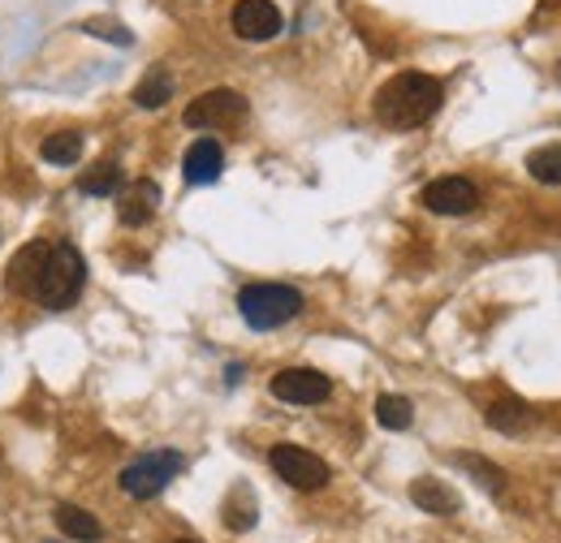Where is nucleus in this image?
<instances>
[{
	"mask_svg": "<svg viewBox=\"0 0 561 543\" xmlns=\"http://www.w3.org/2000/svg\"><path fill=\"white\" fill-rule=\"evenodd\" d=\"M82 285H87V264L61 238L26 242L9 259V289L39 302L44 311H70L82 298Z\"/></svg>",
	"mask_w": 561,
	"mask_h": 543,
	"instance_id": "1",
	"label": "nucleus"
},
{
	"mask_svg": "<svg viewBox=\"0 0 561 543\" xmlns=\"http://www.w3.org/2000/svg\"><path fill=\"white\" fill-rule=\"evenodd\" d=\"M440 100H445V86H440L432 73L407 69V73L389 78V82L376 91L371 108H376V117H380L389 130H415V126L436 117Z\"/></svg>",
	"mask_w": 561,
	"mask_h": 543,
	"instance_id": "2",
	"label": "nucleus"
},
{
	"mask_svg": "<svg viewBox=\"0 0 561 543\" xmlns=\"http://www.w3.org/2000/svg\"><path fill=\"white\" fill-rule=\"evenodd\" d=\"M238 311L255 333H273L302 311V293L294 285H247L238 293Z\"/></svg>",
	"mask_w": 561,
	"mask_h": 543,
	"instance_id": "3",
	"label": "nucleus"
},
{
	"mask_svg": "<svg viewBox=\"0 0 561 543\" xmlns=\"http://www.w3.org/2000/svg\"><path fill=\"white\" fill-rule=\"evenodd\" d=\"M186 462H182V453H173V449H156V453H142L139 462H130L126 471H122V492L126 496H135V500H151V496H160L173 475L182 471Z\"/></svg>",
	"mask_w": 561,
	"mask_h": 543,
	"instance_id": "4",
	"label": "nucleus"
},
{
	"mask_svg": "<svg viewBox=\"0 0 561 543\" xmlns=\"http://www.w3.org/2000/svg\"><path fill=\"white\" fill-rule=\"evenodd\" d=\"M242 117H247V100L238 91H225V86L199 95V100H191L186 113H182V122L191 130H225V126H233Z\"/></svg>",
	"mask_w": 561,
	"mask_h": 543,
	"instance_id": "5",
	"label": "nucleus"
},
{
	"mask_svg": "<svg viewBox=\"0 0 561 543\" xmlns=\"http://www.w3.org/2000/svg\"><path fill=\"white\" fill-rule=\"evenodd\" d=\"M268 462H273V471H277L289 487H298V492H316V487H324V483H329V462H324V458H316L311 449L277 444V449L268 453Z\"/></svg>",
	"mask_w": 561,
	"mask_h": 543,
	"instance_id": "6",
	"label": "nucleus"
},
{
	"mask_svg": "<svg viewBox=\"0 0 561 543\" xmlns=\"http://www.w3.org/2000/svg\"><path fill=\"white\" fill-rule=\"evenodd\" d=\"M329 393H333V380L311 367H289V371L273 376V397L289 402V406H320V402H329Z\"/></svg>",
	"mask_w": 561,
	"mask_h": 543,
	"instance_id": "7",
	"label": "nucleus"
},
{
	"mask_svg": "<svg viewBox=\"0 0 561 543\" xmlns=\"http://www.w3.org/2000/svg\"><path fill=\"white\" fill-rule=\"evenodd\" d=\"M229 22H233V35L247 44H264L280 35V9L273 0H238Z\"/></svg>",
	"mask_w": 561,
	"mask_h": 543,
	"instance_id": "8",
	"label": "nucleus"
},
{
	"mask_svg": "<svg viewBox=\"0 0 561 543\" xmlns=\"http://www.w3.org/2000/svg\"><path fill=\"white\" fill-rule=\"evenodd\" d=\"M423 207L436 216H467L480 207V190L467 177H436L423 186Z\"/></svg>",
	"mask_w": 561,
	"mask_h": 543,
	"instance_id": "9",
	"label": "nucleus"
},
{
	"mask_svg": "<svg viewBox=\"0 0 561 543\" xmlns=\"http://www.w3.org/2000/svg\"><path fill=\"white\" fill-rule=\"evenodd\" d=\"M220 169H225V151H220L216 138L191 142V151H186V160H182V177H186L191 186H211V182L220 177Z\"/></svg>",
	"mask_w": 561,
	"mask_h": 543,
	"instance_id": "10",
	"label": "nucleus"
},
{
	"mask_svg": "<svg viewBox=\"0 0 561 543\" xmlns=\"http://www.w3.org/2000/svg\"><path fill=\"white\" fill-rule=\"evenodd\" d=\"M156 207H160V186L156 182H130L117 199V220L126 229H142L156 216Z\"/></svg>",
	"mask_w": 561,
	"mask_h": 543,
	"instance_id": "11",
	"label": "nucleus"
},
{
	"mask_svg": "<svg viewBox=\"0 0 561 543\" xmlns=\"http://www.w3.org/2000/svg\"><path fill=\"white\" fill-rule=\"evenodd\" d=\"M411 500L427 509V513H454L458 509V492H449L445 483H436V478H415L411 483Z\"/></svg>",
	"mask_w": 561,
	"mask_h": 543,
	"instance_id": "12",
	"label": "nucleus"
},
{
	"mask_svg": "<svg viewBox=\"0 0 561 543\" xmlns=\"http://www.w3.org/2000/svg\"><path fill=\"white\" fill-rule=\"evenodd\" d=\"M78 190H82V195H95V199L117 195V190H122V169H117V160H100V164H91V169L78 177Z\"/></svg>",
	"mask_w": 561,
	"mask_h": 543,
	"instance_id": "13",
	"label": "nucleus"
},
{
	"mask_svg": "<svg viewBox=\"0 0 561 543\" xmlns=\"http://www.w3.org/2000/svg\"><path fill=\"white\" fill-rule=\"evenodd\" d=\"M57 527L78 543H95L104 535V527H100L87 509H78V505H57Z\"/></svg>",
	"mask_w": 561,
	"mask_h": 543,
	"instance_id": "14",
	"label": "nucleus"
},
{
	"mask_svg": "<svg viewBox=\"0 0 561 543\" xmlns=\"http://www.w3.org/2000/svg\"><path fill=\"white\" fill-rule=\"evenodd\" d=\"M527 423H531V406H527V402H518V397H505V402H492V406H489V427H492V431L514 436V431H523Z\"/></svg>",
	"mask_w": 561,
	"mask_h": 543,
	"instance_id": "15",
	"label": "nucleus"
},
{
	"mask_svg": "<svg viewBox=\"0 0 561 543\" xmlns=\"http://www.w3.org/2000/svg\"><path fill=\"white\" fill-rule=\"evenodd\" d=\"M376 423H380V427H389V431H407V427L415 423V406H411V397H398V393L376 397Z\"/></svg>",
	"mask_w": 561,
	"mask_h": 543,
	"instance_id": "16",
	"label": "nucleus"
},
{
	"mask_svg": "<svg viewBox=\"0 0 561 543\" xmlns=\"http://www.w3.org/2000/svg\"><path fill=\"white\" fill-rule=\"evenodd\" d=\"M169 95H173V78H169L164 69H151L139 86H135V104H139V108H164Z\"/></svg>",
	"mask_w": 561,
	"mask_h": 543,
	"instance_id": "17",
	"label": "nucleus"
},
{
	"mask_svg": "<svg viewBox=\"0 0 561 543\" xmlns=\"http://www.w3.org/2000/svg\"><path fill=\"white\" fill-rule=\"evenodd\" d=\"M527 173L536 177V182H545V186H561V147H540V151H531L527 155Z\"/></svg>",
	"mask_w": 561,
	"mask_h": 543,
	"instance_id": "18",
	"label": "nucleus"
},
{
	"mask_svg": "<svg viewBox=\"0 0 561 543\" xmlns=\"http://www.w3.org/2000/svg\"><path fill=\"white\" fill-rule=\"evenodd\" d=\"M44 160L48 164H78V155H82V135H73V130H66V135H53L44 138Z\"/></svg>",
	"mask_w": 561,
	"mask_h": 543,
	"instance_id": "19",
	"label": "nucleus"
},
{
	"mask_svg": "<svg viewBox=\"0 0 561 543\" xmlns=\"http://www.w3.org/2000/svg\"><path fill=\"white\" fill-rule=\"evenodd\" d=\"M225 522H229L233 531H251V527H255V505H251V492H247V487H238V496H229Z\"/></svg>",
	"mask_w": 561,
	"mask_h": 543,
	"instance_id": "20",
	"label": "nucleus"
},
{
	"mask_svg": "<svg viewBox=\"0 0 561 543\" xmlns=\"http://www.w3.org/2000/svg\"><path fill=\"white\" fill-rule=\"evenodd\" d=\"M458 466H467V471H471L476 478H484V487H489L492 496L505 487V475H501L492 462H484V458H471V453H462V458H458Z\"/></svg>",
	"mask_w": 561,
	"mask_h": 543,
	"instance_id": "21",
	"label": "nucleus"
},
{
	"mask_svg": "<svg viewBox=\"0 0 561 543\" xmlns=\"http://www.w3.org/2000/svg\"><path fill=\"white\" fill-rule=\"evenodd\" d=\"M87 31H100V39H108V44H130V31L117 26V22H100V18H91Z\"/></svg>",
	"mask_w": 561,
	"mask_h": 543,
	"instance_id": "22",
	"label": "nucleus"
},
{
	"mask_svg": "<svg viewBox=\"0 0 561 543\" xmlns=\"http://www.w3.org/2000/svg\"><path fill=\"white\" fill-rule=\"evenodd\" d=\"M178 543H195V540H178Z\"/></svg>",
	"mask_w": 561,
	"mask_h": 543,
	"instance_id": "23",
	"label": "nucleus"
},
{
	"mask_svg": "<svg viewBox=\"0 0 561 543\" xmlns=\"http://www.w3.org/2000/svg\"><path fill=\"white\" fill-rule=\"evenodd\" d=\"M558 78H561V66H558Z\"/></svg>",
	"mask_w": 561,
	"mask_h": 543,
	"instance_id": "24",
	"label": "nucleus"
}]
</instances>
